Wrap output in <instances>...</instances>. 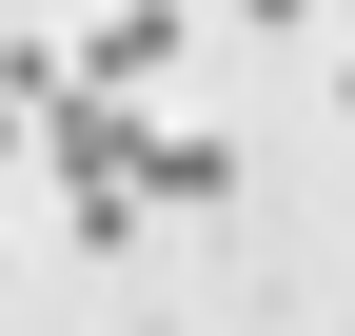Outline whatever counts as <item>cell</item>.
<instances>
[{"label":"cell","instance_id":"cell-1","mask_svg":"<svg viewBox=\"0 0 355 336\" xmlns=\"http://www.w3.org/2000/svg\"><path fill=\"white\" fill-rule=\"evenodd\" d=\"M178 40H198V0H99L60 99H158V79H178Z\"/></svg>","mask_w":355,"mask_h":336},{"label":"cell","instance_id":"cell-2","mask_svg":"<svg viewBox=\"0 0 355 336\" xmlns=\"http://www.w3.org/2000/svg\"><path fill=\"white\" fill-rule=\"evenodd\" d=\"M139 198H158V218H217V198H237V139H198V119H139Z\"/></svg>","mask_w":355,"mask_h":336},{"label":"cell","instance_id":"cell-3","mask_svg":"<svg viewBox=\"0 0 355 336\" xmlns=\"http://www.w3.org/2000/svg\"><path fill=\"white\" fill-rule=\"evenodd\" d=\"M237 20H296V40H316V20H336V0H237Z\"/></svg>","mask_w":355,"mask_h":336},{"label":"cell","instance_id":"cell-4","mask_svg":"<svg viewBox=\"0 0 355 336\" xmlns=\"http://www.w3.org/2000/svg\"><path fill=\"white\" fill-rule=\"evenodd\" d=\"M237 336H277V317H237Z\"/></svg>","mask_w":355,"mask_h":336},{"label":"cell","instance_id":"cell-5","mask_svg":"<svg viewBox=\"0 0 355 336\" xmlns=\"http://www.w3.org/2000/svg\"><path fill=\"white\" fill-rule=\"evenodd\" d=\"M336 20H355V0H336Z\"/></svg>","mask_w":355,"mask_h":336},{"label":"cell","instance_id":"cell-6","mask_svg":"<svg viewBox=\"0 0 355 336\" xmlns=\"http://www.w3.org/2000/svg\"><path fill=\"white\" fill-rule=\"evenodd\" d=\"M336 336H355V317H336Z\"/></svg>","mask_w":355,"mask_h":336}]
</instances>
